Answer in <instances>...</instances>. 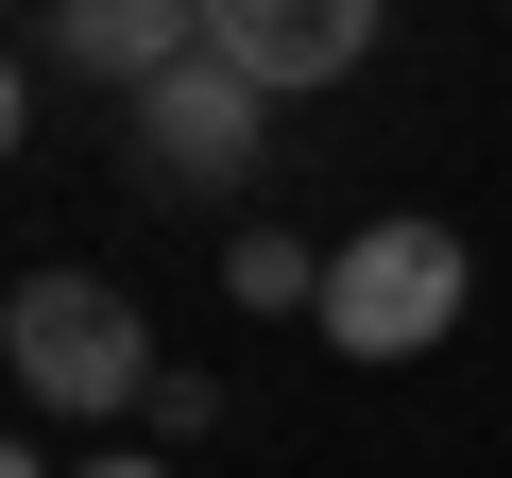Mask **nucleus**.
Listing matches in <instances>:
<instances>
[{"label": "nucleus", "instance_id": "nucleus-7", "mask_svg": "<svg viewBox=\"0 0 512 478\" xmlns=\"http://www.w3.org/2000/svg\"><path fill=\"white\" fill-rule=\"evenodd\" d=\"M137 427H154V444H205V427H222V376H188V359H171V376H154V410H137Z\"/></svg>", "mask_w": 512, "mask_h": 478}, {"label": "nucleus", "instance_id": "nucleus-1", "mask_svg": "<svg viewBox=\"0 0 512 478\" xmlns=\"http://www.w3.org/2000/svg\"><path fill=\"white\" fill-rule=\"evenodd\" d=\"M0 359H18V393L52 410V427H120V410H154V325H137V291H103V274H18V308H0Z\"/></svg>", "mask_w": 512, "mask_h": 478}, {"label": "nucleus", "instance_id": "nucleus-6", "mask_svg": "<svg viewBox=\"0 0 512 478\" xmlns=\"http://www.w3.org/2000/svg\"><path fill=\"white\" fill-rule=\"evenodd\" d=\"M222 291H239V308H325V257H308L291 222H239V239H222Z\"/></svg>", "mask_w": 512, "mask_h": 478}, {"label": "nucleus", "instance_id": "nucleus-9", "mask_svg": "<svg viewBox=\"0 0 512 478\" xmlns=\"http://www.w3.org/2000/svg\"><path fill=\"white\" fill-rule=\"evenodd\" d=\"M0 478H69V461H35V444H18V461H0Z\"/></svg>", "mask_w": 512, "mask_h": 478}, {"label": "nucleus", "instance_id": "nucleus-3", "mask_svg": "<svg viewBox=\"0 0 512 478\" xmlns=\"http://www.w3.org/2000/svg\"><path fill=\"white\" fill-rule=\"evenodd\" d=\"M256 154H274V86L239 52H188L171 86H137V171L154 188H256Z\"/></svg>", "mask_w": 512, "mask_h": 478}, {"label": "nucleus", "instance_id": "nucleus-5", "mask_svg": "<svg viewBox=\"0 0 512 478\" xmlns=\"http://www.w3.org/2000/svg\"><path fill=\"white\" fill-rule=\"evenodd\" d=\"M35 52L137 103V86H171V69L205 52V0H35Z\"/></svg>", "mask_w": 512, "mask_h": 478}, {"label": "nucleus", "instance_id": "nucleus-8", "mask_svg": "<svg viewBox=\"0 0 512 478\" xmlns=\"http://www.w3.org/2000/svg\"><path fill=\"white\" fill-rule=\"evenodd\" d=\"M69 478H171V461H154V444H103V461H69Z\"/></svg>", "mask_w": 512, "mask_h": 478}, {"label": "nucleus", "instance_id": "nucleus-4", "mask_svg": "<svg viewBox=\"0 0 512 478\" xmlns=\"http://www.w3.org/2000/svg\"><path fill=\"white\" fill-rule=\"evenodd\" d=\"M376 35H393V0H205V52H239L256 86H342V69H376Z\"/></svg>", "mask_w": 512, "mask_h": 478}, {"label": "nucleus", "instance_id": "nucleus-2", "mask_svg": "<svg viewBox=\"0 0 512 478\" xmlns=\"http://www.w3.org/2000/svg\"><path fill=\"white\" fill-rule=\"evenodd\" d=\"M461 291H478V257H461V222H427V205H376L342 257H325V342L342 359H427L444 325H461Z\"/></svg>", "mask_w": 512, "mask_h": 478}]
</instances>
